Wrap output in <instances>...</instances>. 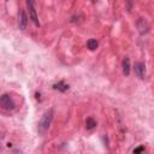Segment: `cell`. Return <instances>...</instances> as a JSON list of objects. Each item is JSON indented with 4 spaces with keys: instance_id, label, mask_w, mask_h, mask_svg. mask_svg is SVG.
<instances>
[{
    "instance_id": "cell-10",
    "label": "cell",
    "mask_w": 154,
    "mask_h": 154,
    "mask_svg": "<svg viewBox=\"0 0 154 154\" xmlns=\"http://www.w3.org/2000/svg\"><path fill=\"white\" fill-rule=\"evenodd\" d=\"M97 46H99V43H97V41H96L95 38H89V40L87 41V47H88V49H90V51H95V49L97 48Z\"/></svg>"
},
{
    "instance_id": "cell-4",
    "label": "cell",
    "mask_w": 154,
    "mask_h": 154,
    "mask_svg": "<svg viewBox=\"0 0 154 154\" xmlns=\"http://www.w3.org/2000/svg\"><path fill=\"white\" fill-rule=\"evenodd\" d=\"M134 72H135V75L140 79H143L144 78V73H146V65H144V63H142V61L135 63V65H134Z\"/></svg>"
},
{
    "instance_id": "cell-5",
    "label": "cell",
    "mask_w": 154,
    "mask_h": 154,
    "mask_svg": "<svg viewBox=\"0 0 154 154\" xmlns=\"http://www.w3.org/2000/svg\"><path fill=\"white\" fill-rule=\"evenodd\" d=\"M136 26H137V29H138L141 35L147 34L148 30H149V24H148V22L144 18H138L137 22H136Z\"/></svg>"
},
{
    "instance_id": "cell-1",
    "label": "cell",
    "mask_w": 154,
    "mask_h": 154,
    "mask_svg": "<svg viewBox=\"0 0 154 154\" xmlns=\"http://www.w3.org/2000/svg\"><path fill=\"white\" fill-rule=\"evenodd\" d=\"M53 116H54L53 108H48V109L43 113L42 118H41L40 122H38V125H37V130H38L40 134H45V132L48 130V128H49V125H51V123H52V120H53Z\"/></svg>"
},
{
    "instance_id": "cell-8",
    "label": "cell",
    "mask_w": 154,
    "mask_h": 154,
    "mask_svg": "<svg viewBox=\"0 0 154 154\" xmlns=\"http://www.w3.org/2000/svg\"><path fill=\"white\" fill-rule=\"evenodd\" d=\"M122 66H123V73L124 76H129L130 75V59L128 57H125L122 61Z\"/></svg>"
},
{
    "instance_id": "cell-6",
    "label": "cell",
    "mask_w": 154,
    "mask_h": 154,
    "mask_svg": "<svg viewBox=\"0 0 154 154\" xmlns=\"http://www.w3.org/2000/svg\"><path fill=\"white\" fill-rule=\"evenodd\" d=\"M18 24H19V29H20V30H24V29L26 28V24H28V17H26L24 10H20V11H19Z\"/></svg>"
},
{
    "instance_id": "cell-2",
    "label": "cell",
    "mask_w": 154,
    "mask_h": 154,
    "mask_svg": "<svg viewBox=\"0 0 154 154\" xmlns=\"http://www.w3.org/2000/svg\"><path fill=\"white\" fill-rule=\"evenodd\" d=\"M0 105L6 111H12V109L16 108V103H14V101L12 100V97L8 94H2L1 95V97H0Z\"/></svg>"
},
{
    "instance_id": "cell-9",
    "label": "cell",
    "mask_w": 154,
    "mask_h": 154,
    "mask_svg": "<svg viewBox=\"0 0 154 154\" xmlns=\"http://www.w3.org/2000/svg\"><path fill=\"white\" fill-rule=\"evenodd\" d=\"M94 128H96V120L91 117H88L85 119V129L87 130H93Z\"/></svg>"
},
{
    "instance_id": "cell-3",
    "label": "cell",
    "mask_w": 154,
    "mask_h": 154,
    "mask_svg": "<svg viewBox=\"0 0 154 154\" xmlns=\"http://www.w3.org/2000/svg\"><path fill=\"white\" fill-rule=\"evenodd\" d=\"M26 6H28V10H29V18L32 20V23H34L36 26H40V22H38L37 14H36L34 0H26Z\"/></svg>"
},
{
    "instance_id": "cell-13",
    "label": "cell",
    "mask_w": 154,
    "mask_h": 154,
    "mask_svg": "<svg viewBox=\"0 0 154 154\" xmlns=\"http://www.w3.org/2000/svg\"><path fill=\"white\" fill-rule=\"evenodd\" d=\"M35 97H36V100L41 101V94H40L38 91H36V93H35Z\"/></svg>"
},
{
    "instance_id": "cell-11",
    "label": "cell",
    "mask_w": 154,
    "mask_h": 154,
    "mask_svg": "<svg viewBox=\"0 0 154 154\" xmlns=\"http://www.w3.org/2000/svg\"><path fill=\"white\" fill-rule=\"evenodd\" d=\"M134 4H135V0H125V8H126V11H128L129 13L132 11Z\"/></svg>"
},
{
    "instance_id": "cell-7",
    "label": "cell",
    "mask_w": 154,
    "mask_h": 154,
    "mask_svg": "<svg viewBox=\"0 0 154 154\" xmlns=\"http://www.w3.org/2000/svg\"><path fill=\"white\" fill-rule=\"evenodd\" d=\"M69 88H70L69 84H66L64 81H59L58 83L53 84V89H54V90H58V91H60V93H65V91H67Z\"/></svg>"
},
{
    "instance_id": "cell-12",
    "label": "cell",
    "mask_w": 154,
    "mask_h": 154,
    "mask_svg": "<svg viewBox=\"0 0 154 154\" xmlns=\"http://www.w3.org/2000/svg\"><path fill=\"white\" fill-rule=\"evenodd\" d=\"M146 150V148H144V146H140V147H137V148H135L134 150H132V153H142V152H144Z\"/></svg>"
}]
</instances>
